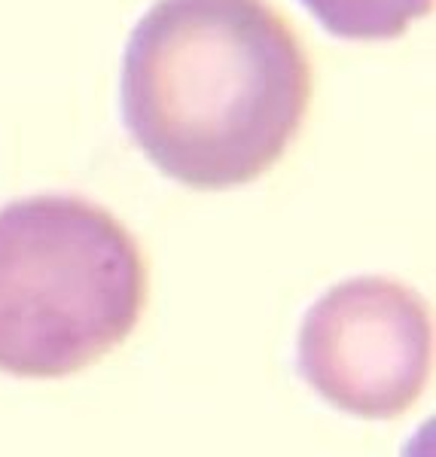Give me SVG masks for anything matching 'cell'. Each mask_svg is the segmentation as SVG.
<instances>
[{
  "label": "cell",
  "mask_w": 436,
  "mask_h": 457,
  "mask_svg": "<svg viewBox=\"0 0 436 457\" xmlns=\"http://www.w3.org/2000/svg\"><path fill=\"white\" fill-rule=\"evenodd\" d=\"M314 95L297 31L265 0H156L122 55V120L192 189L245 187L284 159Z\"/></svg>",
  "instance_id": "1"
},
{
  "label": "cell",
  "mask_w": 436,
  "mask_h": 457,
  "mask_svg": "<svg viewBox=\"0 0 436 457\" xmlns=\"http://www.w3.org/2000/svg\"><path fill=\"white\" fill-rule=\"evenodd\" d=\"M150 269L135 235L80 195L0 208V372L64 378L135 333Z\"/></svg>",
  "instance_id": "2"
},
{
  "label": "cell",
  "mask_w": 436,
  "mask_h": 457,
  "mask_svg": "<svg viewBox=\"0 0 436 457\" xmlns=\"http://www.w3.org/2000/svg\"><path fill=\"white\" fill-rule=\"evenodd\" d=\"M297 360L308 387L339 411L394 421L431 385V305L394 278L342 281L308 308Z\"/></svg>",
  "instance_id": "3"
},
{
  "label": "cell",
  "mask_w": 436,
  "mask_h": 457,
  "mask_svg": "<svg viewBox=\"0 0 436 457\" xmlns=\"http://www.w3.org/2000/svg\"><path fill=\"white\" fill-rule=\"evenodd\" d=\"M342 40H397L418 19L431 16L433 0H299Z\"/></svg>",
  "instance_id": "4"
}]
</instances>
